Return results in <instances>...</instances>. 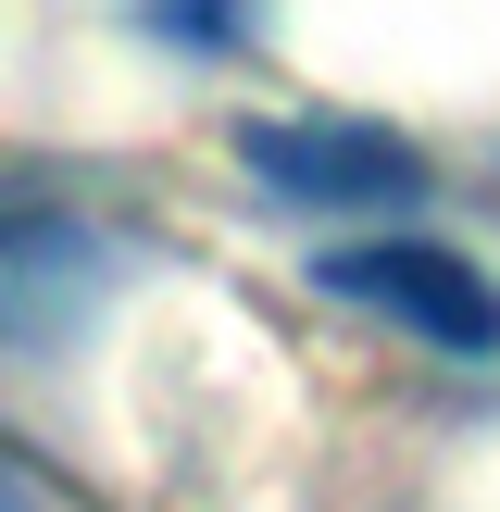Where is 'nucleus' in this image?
<instances>
[{
	"label": "nucleus",
	"mask_w": 500,
	"mask_h": 512,
	"mask_svg": "<svg viewBox=\"0 0 500 512\" xmlns=\"http://www.w3.org/2000/svg\"><path fill=\"white\" fill-rule=\"evenodd\" d=\"M313 288L375 313V325H400V338H425V350H450V363L500 350V288L438 238H338V250H313Z\"/></svg>",
	"instance_id": "f257e3e1"
},
{
	"label": "nucleus",
	"mask_w": 500,
	"mask_h": 512,
	"mask_svg": "<svg viewBox=\"0 0 500 512\" xmlns=\"http://www.w3.org/2000/svg\"><path fill=\"white\" fill-rule=\"evenodd\" d=\"M238 163H250L263 200H313V213H413L425 200V150L400 125H363V113L238 125Z\"/></svg>",
	"instance_id": "f03ea898"
},
{
	"label": "nucleus",
	"mask_w": 500,
	"mask_h": 512,
	"mask_svg": "<svg viewBox=\"0 0 500 512\" xmlns=\"http://www.w3.org/2000/svg\"><path fill=\"white\" fill-rule=\"evenodd\" d=\"M50 225H63V213H50V188H38V175H0V263H13L25 238H50Z\"/></svg>",
	"instance_id": "7ed1b4c3"
},
{
	"label": "nucleus",
	"mask_w": 500,
	"mask_h": 512,
	"mask_svg": "<svg viewBox=\"0 0 500 512\" xmlns=\"http://www.w3.org/2000/svg\"><path fill=\"white\" fill-rule=\"evenodd\" d=\"M138 25H150V38H175V50H238V38H250L238 13H138Z\"/></svg>",
	"instance_id": "20e7f679"
},
{
	"label": "nucleus",
	"mask_w": 500,
	"mask_h": 512,
	"mask_svg": "<svg viewBox=\"0 0 500 512\" xmlns=\"http://www.w3.org/2000/svg\"><path fill=\"white\" fill-rule=\"evenodd\" d=\"M0 512H50L38 488H25V463H0Z\"/></svg>",
	"instance_id": "39448f33"
}]
</instances>
